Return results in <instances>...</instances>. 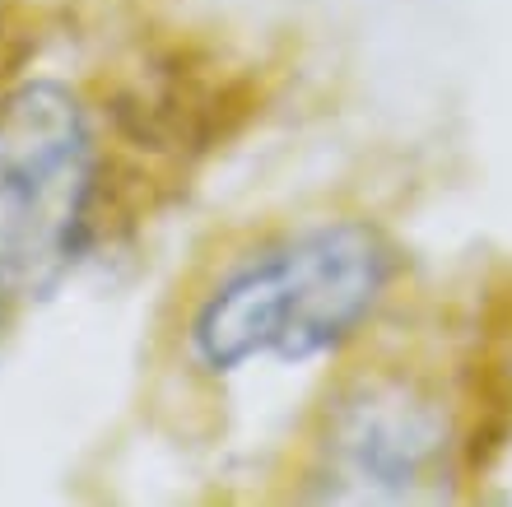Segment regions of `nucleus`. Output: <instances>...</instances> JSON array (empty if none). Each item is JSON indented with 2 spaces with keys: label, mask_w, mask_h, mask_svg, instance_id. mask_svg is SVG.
<instances>
[{
  "label": "nucleus",
  "mask_w": 512,
  "mask_h": 507,
  "mask_svg": "<svg viewBox=\"0 0 512 507\" xmlns=\"http://www.w3.org/2000/svg\"><path fill=\"white\" fill-rule=\"evenodd\" d=\"M396 247L368 219H317L233 256L205 284L182 345L196 373L233 377L252 363L331 359L378 317Z\"/></svg>",
  "instance_id": "1"
},
{
  "label": "nucleus",
  "mask_w": 512,
  "mask_h": 507,
  "mask_svg": "<svg viewBox=\"0 0 512 507\" xmlns=\"http://www.w3.org/2000/svg\"><path fill=\"white\" fill-rule=\"evenodd\" d=\"M108 214L98 112L56 75L0 89V326L47 303L94 256Z\"/></svg>",
  "instance_id": "2"
},
{
  "label": "nucleus",
  "mask_w": 512,
  "mask_h": 507,
  "mask_svg": "<svg viewBox=\"0 0 512 507\" xmlns=\"http://www.w3.org/2000/svg\"><path fill=\"white\" fill-rule=\"evenodd\" d=\"M452 428L443 405L410 377L373 373L336 391L312 442L317 498L405 503L443 489Z\"/></svg>",
  "instance_id": "3"
}]
</instances>
